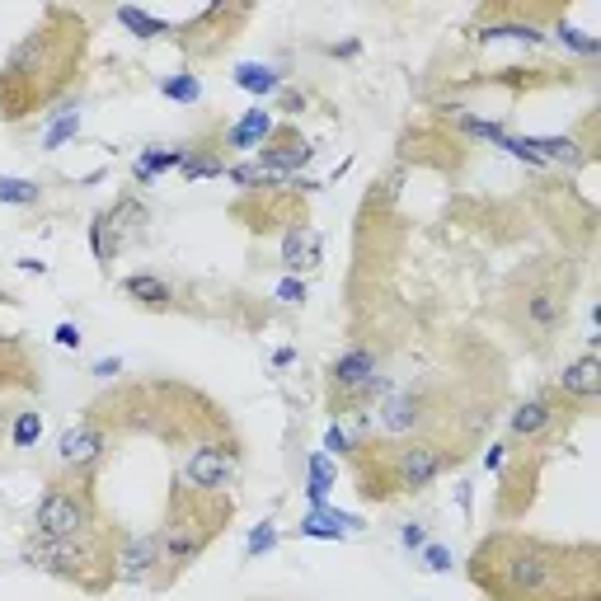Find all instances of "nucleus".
Masks as SVG:
<instances>
[{"mask_svg": "<svg viewBox=\"0 0 601 601\" xmlns=\"http://www.w3.org/2000/svg\"><path fill=\"white\" fill-rule=\"evenodd\" d=\"M484 601H601L597 540H545L494 531L465 564Z\"/></svg>", "mask_w": 601, "mask_h": 601, "instance_id": "f257e3e1", "label": "nucleus"}, {"mask_svg": "<svg viewBox=\"0 0 601 601\" xmlns=\"http://www.w3.org/2000/svg\"><path fill=\"white\" fill-rule=\"evenodd\" d=\"M85 47H90V24L76 10H57V5L43 10V19L19 38L0 66V118L24 123L57 104L80 80Z\"/></svg>", "mask_w": 601, "mask_h": 601, "instance_id": "f03ea898", "label": "nucleus"}, {"mask_svg": "<svg viewBox=\"0 0 601 601\" xmlns=\"http://www.w3.org/2000/svg\"><path fill=\"white\" fill-rule=\"evenodd\" d=\"M461 451L442 437H381V442H353V475L362 498L386 503L395 494H418L447 465H456Z\"/></svg>", "mask_w": 601, "mask_h": 601, "instance_id": "7ed1b4c3", "label": "nucleus"}, {"mask_svg": "<svg viewBox=\"0 0 601 601\" xmlns=\"http://www.w3.org/2000/svg\"><path fill=\"white\" fill-rule=\"evenodd\" d=\"M235 517L231 494H207V489H174L170 508H165V522H160V545H165V587L179 578V573L202 559V550L212 545L226 522Z\"/></svg>", "mask_w": 601, "mask_h": 601, "instance_id": "20e7f679", "label": "nucleus"}, {"mask_svg": "<svg viewBox=\"0 0 601 601\" xmlns=\"http://www.w3.org/2000/svg\"><path fill=\"white\" fill-rule=\"evenodd\" d=\"M24 559L33 569L52 573V578H66L76 583L80 592H104L113 578H118V550H108L99 526L85 531V536H66V540H47V536H33L24 545Z\"/></svg>", "mask_w": 601, "mask_h": 601, "instance_id": "39448f33", "label": "nucleus"}, {"mask_svg": "<svg viewBox=\"0 0 601 601\" xmlns=\"http://www.w3.org/2000/svg\"><path fill=\"white\" fill-rule=\"evenodd\" d=\"M99 526V503L85 489V479H71V484H47V494L38 498L33 508V536L47 540H66V536H85Z\"/></svg>", "mask_w": 601, "mask_h": 601, "instance_id": "423d86ee", "label": "nucleus"}, {"mask_svg": "<svg viewBox=\"0 0 601 601\" xmlns=\"http://www.w3.org/2000/svg\"><path fill=\"white\" fill-rule=\"evenodd\" d=\"M376 395H386V376L376 371V357L367 348H348V353L334 357V367H329V404H334V414L362 409Z\"/></svg>", "mask_w": 601, "mask_h": 601, "instance_id": "0eeeda50", "label": "nucleus"}, {"mask_svg": "<svg viewBox=\"0 0 601 601\" xmlns=\"http://www.w3.org/2000/svg\"><path fill=\"white\" fill-rule=\"evenodd\" d=\"M578 414H583V409L573 400L545 390V395H531V400H522L512 409V437L526 442V447H545V442H555L559 428H569Z\"/></svg>", "mask_w": 601, "mask_h": 601, "instance_id": "6e6552de", "label": "nucleus"}, {"mask_svg": "<svg viewBox=\"0 0 601 601\" xmlns=\"http://www.w3.org/2000/svg\"><path fill=\"white\" fill-rule=\"evenodd\" d=\"M249 19L245 5H207L202 15L184 19L179 24V47L184 52H193V57H216V52H226V47L235 43V29Z\"/></svg>", "mask_w": 601, "mask_h": 601, "instance_id": "1a4fd4ad", "label": "nucleus"}, {"mask_svg": "<svg viewBox=\"0 0 601 601\" xmlns=\"http://www.w3.org/2000/svg\"><path fill=\"white\" fill-rule=\"evenodd\" d=\"M235 475H240V456L226 442H198L184 461V484L207 489V494H226L235 484Z\"/></svg>", "mask_w": 601, "mask_h": 601, "instance_id": "9d476101", "label": "nucleus"}, {"mask_svg": "<svg viewBox=\"0 0 601 601\" xmlns=\"http://www.w3.org/2000/svg\"><path fill=\"white\" fill-rule=\"evenodd\" d=\"M522 306V329H531L536 339H550L569 324V292H559L555 282L531 278L526 282V296L517 301Z\"/></svg>", "mask_w": 601, "mask_h": 601, "instance_id": "9b49d317", "label": "nucleus"}, {"mask_svg": "<svg viewBox=\"0 0 601 601\" xmlns=\"http://www.w3.org/2000/svg\"><path fill=\"white\" fill-rule=\"evenodd\" d=\"M165 545H160V531L151 536H127L118 545V583H151L165 587Z\"/></svg>", "mask_w": 601, "mask_h": 601, "instance_id": "f8f14e48", "label": "nucleus"}, {"mask_svg": "<svg viewBox=\"0 0 601 601\" xmlns=\"http://www.w3.org/2000/svg\"><path fill=\"white\" fill-rule=\"evenodd\" d=\"M536 484H540L536 456H517L512 465H503V479H498V517H503V522L526 517V508L536 503Z\"/></svg>", "mask_w": 601, "mask_h": 601, "instance_id": "ddd939ff", "label": "nucleus"}, {"mask_svg": "<svg viewBox=\"0 0 601 601\" xmlns=\"http://www.w3.org/2000/svg\"><path fill=\"white\" fill-rule=\"evenodd\" d=\"M104 451H108V432L94 428L90 418H85L80 428H66L62 432V442H57V465H62L66 475L90 479V470L104 461Z\"/></svg>", "mask_w": 601, "mask_h": 601, "instance_id": "4468645a", "label": "nucleus"}, {"mask_svg": "<svg viewBox=\"0 0 601 601\" xmlns=\"http://www.w3.org/2000/svg\"><path fill=\"white\" fill-rule=\"evenodd\" d=\"M310 141L296 132V127H273V137L259 146V170L278 174V179H287L292 170H301V165H310Z\"/></svg>", "mask_w": 601, "mask_h": 601, "instance_id": "2eb2a0df", "label": "nucleus"}, {"mask_svg": "<svg viewBox=\"0 0 601 601\" xmlns=\"http://www.w3.org/2000/svg\"><path fill=\"white\" fill-rule=\"evenodd\" d=\"M559 395L564 400H573L578 409H592L601 395V357L597 353H583L573 357L569 367L559 371Z\"/></svg>", "mask_w": 601, "mask_h": 601, "instance_id": "dca6fc26", "label": "nucleus"}, {"mask_svg": "<svg viewBox=\"0 0 601 601\" xmlns=\"http://www.w3.org/2000/svg\"><path fill=\"white\" fill-rule=\"evenodd\" d=\"M320 254H324V245H320V235H315V226H292L287 231V240H282V263L292 268V273H310L315 263H320Z\"/></svg>", "mask_w": 601, "mask_h": 601, "instance_id": "f3484780", "label": "nucleus"}, {"mask_svg": "<svg viewBox=\"0 0 601 601\" xmlns=\"http://www.w3.org/2000/svg\"><path fill=\"white\" fill-rule=\"evenodd\" d=\"M123 292L137 301L141 310H155V315H165V310H174V292L165 278H151V273H132V278H123Z\"/></svg>", "mask_w": 601, "mask_h": 601, "instance_id": "a211bd4d", "label": "nucleus"}, {"mask_svg": "<svg viewBox=\"0 0 601 601\" xmlns=\"http://www.w3.org/2000/svg\"><path fill=\"white\" fill-rule=\"evenodd\" d=\"M273 137V118L263 113V108H249L245 118L226 132V146H235V151H249V146H263V141Z\"/></svg>", "mask_w": 601, "mask_h": 601, "instance_id": "6ab92c4d", "label": "nucleus"}, {"mask_svg": "<svg viewBox=\"0 0 601 601\" xmlns=\"http://www.w3.org/2000/svg\"><path fill=\"white\" fill-rule=\"evenodd\" d=\"M362 526L357 517H343V512H329V508H315L310 517H301V536L310 540H343V531Z\"/></svg>", "mask_w": 601, "mask_h": 601, "instance_id": "aec40b11", "label": "nucleus"}, {"mask_svg": "<svg viewBox=\"0 0 601 601\" xmlns=\"http://www.w3.org/2000/svg\"><path fill=\"white\" fill-rule=\"evenodd\" d=\"M235 85L249 94H273L282 85L278 71L273 66H259V62H245V66H235Z\"/></svg>", "mask_w": 601, "mask_h": 601, "instance_id": "412c9836", "label": "nucleus"}, {"mask_svg": "<svg viewBox=\"0 0 601 601\" xmlns=\"http://www.w3.org/2000/svg\"><path fill=\"white\" fill-rule=\"evenodd\" d=\"M329 489H334V465H329V456H310L306 498L315 503V508H324V503H329Z\"/></svg>", "mask_w": 601, "mask_h": 601, "instance_id": "4be33fe9", "label": "nucleus"}, {"mask_svg": "<svg viewBox=\"0 0 601 601\" xmlns=\"http://www.w3.org/2000/svg\"><path fill=\"white\" fill-rule=\"evenodd\" d=\"M179 165H184V151H146L137 160V184H146V179H155L165 170H179Z\"/></svg>", "mask_w": 601, "mask_h": 601, "instance_id": "5701e85b", "label": "nucleus"}, {"mask_svg": "<svg viewBox=\"0 0 601 601\" xmlns=\"http://www.w3.org/2000/svg\"><path fill=\"white\" fill-rule=\"evenodd\" d=\"M118 24H127V29L137 33V38H146V43H151V38H160V33H170V29H174V24L141 15V10H132V5H123V10H118Z\"/></svg>", "mask_w": 601, "mask_h": 601, "instance_id": "b1692460", "label": "nucleus"}, {"mask_svg": "<svg viewBox=\"0 0 601 601\" xmlns=\"http://www.w3.org/2000/svg\"><path fill=\"white\" fill-rule=\"evenodd\" d=\"M38 437H43V418L33 414V409H29V414H19V418H15V432H10V447H15V451H29Z\"/></svg>", "mask_w": 601, "mask_h": 601, "instance_id": "393cba45", "label": "nucleus"}, {"mask_svg": "<svg viewBox=\"0 0 601 601\" xmlns=\"http://www.w3.org/2000/svg\"><path fill=\"white\" fill-rule=\"evenodd\" d=\"M38 193H43V188L33 184V179H0V202L29 207V202H38Z\"/></svg>", "mask_w": 601, "mask_h": 601, "instance_id": "a878e982", "label": "nucleus"}, {"mask_svg": "<svg viewBox=\"0 0 601 601\" xmlns=\"http://www.w3.org/2000/svg\"><path fill=\"white\" fill-rule=\"evenodd\" d=\"M160 94L174 99V104H193V99L202 94V85H198V76H170L165 85H160Z\"/></svg>", "mask_w": 601, "mask_h": 601, "instance_id": "bb28decb", "label": "nucleus"}, {"mask_svg": "<svg viewBox=\"0 0 601 601\" xmlns=\"http://www.w3.org/2000/svg\"><path fill=\"white\" fill-rule=\"evenodd\" d=\"M179 174H184V179H216V174H226V165H221V160H202V155L184 151V165H179Z\"/></svg>", "mask_w": 601, "mask_h": 601, "instance_id": "cd10ccee", "label": "nucleus"}, {"mask_svg": "<svg viewBox=\"0 0 601 601\" xmlns=\"http://www.w3.org/2000/svg\"><path fill=\"white\" fill-rule=\"evenodd\" d=\"M80 132V113H62V118H57V123L47 127V137H43V151H57V146H62L66 137H76Z\"/></svg>", "mask_w": 601, "mask_h": 601, "instance_id": "c85d7f7f", "label": "nucleus"}, {"mask_svg": "<svg viewBox=\"0 0 601 601\" xmlns=\"http://www.w3.org/2000/svg\"><path fill=\"white\" fill-rule=\"evenodd\" d=\"M559 38H564V47L583 52V57H597V52H601L597 38H587V33H578V29H564V24H559Z\"/></svg>", "mask_w": 601, "mask_h": 601, "instance_id": "c756f323", "label": "nucleus"}, {"mask_svg": "<svg viewBox=\"0 0 601 601\" xmlns=\"http://www.w3.org/2000/svg\"><path fill=\"white\" fill-rule=\"evenodd\" d=\"M423 569H428V573H447L451 569V550H447V545H423Z\"/></svg>", "mask_w": 601, "mask_h": 601, "instance_id": "7c9ffc66", "label": "nucleus"}, {"mask_svg": "<svg viewBox=\"0 0 601 601\" xmlns=\"http://www.w3.org/2000/svg\"><path fill=\"white\" fill-rule=\"evenodd\" d=\"M273 545H278V531H273V526L263 522L259 531L249 536V559H254V555H263V550H273Z\"/></svg>", "mask_w": 601, "mask_h": 601, "instance_id": "2f4dec72", "label": "nucleus"}, {"mask_svg": "<svg viewBox=\"0 0 601 601\" xmlns=\"http://www.w3.org/2000/svg\"><path fill=\"white\" fill-rule=\"evenodd\" d=\"M324 447H329V451H339L343 461H348V456H353V437H348L343 428H329V432H324Z\"/></svg>", "mask_w": 601, "mask_h": 601, "instance_id": "473e14b6", "label": "nucleus"}, {"mask_svg": "<svg viewBox=\"0 0 601 601\" xmlns=\"http://www.w3.org/2000/svg\"><path fill=\"white\" fill-rule=\"evenodd\" d=\"M400 540H404V545H409V550H418V545H428V531H423V526H418V522H409V526H404V531H400Z\"/></svg>", "mask_w": 601, "mask_h": 601, "instance_id": "72a5a7b5", "label": "nucleus"}, {"mask_svg": "<svg viewBox=\"0 0 601 601\" xmlns=\"http://www.w3.org/2000/svg\"><path fill=\"white\" fill-rule=\"evenodd\" d=\"M278 296H282V301H306V282L287 278V282H282V287H278Z\"/></svg>", "mask_w": 601, "mask_h": 601, "instance_id": "f704fd0d", "label": "nucleus"}, {"mask_svg": "<svg viewBox=\"0 0 601 601\" xmlns=\"http://www.w3.org/2000/svg\"><path fill=\"white\" fill-rule=\"evenodd\" d=\"M57 343L62 348H80V329L76 324H57Z\"/></svg>", "mask_w": 601, "mask_h": 601, "instance_id": "c9c22d12", "label": "nucleus"}, {"mask_svg": "<svg viewBox=\"0 0 601 601\" xmlns=\"http://www.w3.org/2000/svg\"><path fill=\"white\" fill-rule=\"evenodd\" d=\"M503 451H508V447H489V451H484V470H503V465H508Z\"/></svg>", "mask_w": 601, "mask_h": 601, "instance_id": "e433bc0d", "label": "nucleus"}, {"mask_svg": "<svg viewBox=\"0 0 601 601\" xmlns=\"http://www.w3.org/2000/svg\"><path fill=\"white\" fill-rule=\"evenodd\" d=\"M118 371H123V362H118V357H104V362L94 367V376H104V381H113Z\"/></svg>", "mask_w": 601, "mask_h": 601, "instance_id": "4c0bfd02", "label": "nucleus"}]
</instances>
